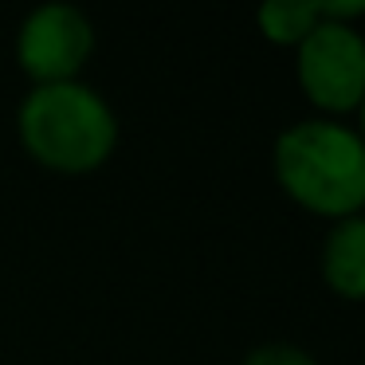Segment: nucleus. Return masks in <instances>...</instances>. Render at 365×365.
<instances>
[{
	"label": "nucleus",
	"mask_w": 365,
	"mask_h": 365,
	"mask_svg": "<svg viewBox=\"0 0 365 365\" xmlns=\"http://www.w3.org/2000/svg\"><path fill=\"white\" fill-rule=\"evenodd\" d=\"M294 83L318 118L346 122L365 98V32L318 16L314 32L294 48Z\"/></svg>",
	"instance_id": "nucleus-3"
},
{
	"label": "nucleus",
	"mask_w": 365,
	"mask_h": 365,
	"mask_svg": "<svg viewBox=\"0 0 365 365\" xmlns=\"http://www.w3.org/2000/svg\"><path fill=\"white\" fill-rule=\"evenodd\" d=\"M318 271L341 302H365V212L326 228Z\"/></svg>",
	"instance_id": "nucleus-5"
},
{
	"label": "nucleus",
	"mask_w": 365,
	"mask_h": 365,
	"mask_svg": "<svg viewBox=\"0 0 365 365\" xmlns=\"http://www.w3.org/2000/svg\"><path fill=\"white\" fill-rule=\"evenodd\" d=\"M318 24V0H267L255 9V28L271 48L294 51Z\"/></svg>",
	"instance_id": "nucleus-6"
},
{
	"label": "nucleus",
	"mask_w": 365,
	"mask_h": 365,
	"mask_svg": "<svg viewBox=\"0 0 365 365\" xmlns=\"http://www.w3.org/2000/svg\"><path fill=\"white\" fill-rule=\"evenodd\" d=\"M271 173L291 205L318 220H349L365 212V138L354 122L299 118L271 145Z\"/></svg>",
	"instance_id": "nucleus-1"
},
{
	"label": "nucleus",
	"mask_w": 365,
	"mask_h": 365,
	"mask_svg": "<svg viewBox=\"0 0 365 365\" xmlns=\"http://www.w3.org/2000/svg\"><path fill=\"white\" fill-rule=\"evenodd\" d=\"M20 150L59 177L98 173L118 150V114L91 83L28 87L16 110Z\"/></svg>",
	"instance_id": "nucleus-2"
},
{
	"label": "nucleus",
	"mask_w": 365,
	"mask_h": 365,
	"mask_svg": "<svg viewBox=\"0 0 365 365\" xmlns=\"http://www.w3.org/2000/svg\"><path fill=\"white\" fill-rule=\"evenodd\" d=\"M95 24L75 4H40L16 28V63L32 87L83 79L95 56Z\"/></svg>",
	"instance_id": "nucleus-4"
},
{
	"label": "nucleus",
	"mask_w": 365,
	"mask_h": 365,
	"mask_svg": "<svg viewBox=\"0 0 365 365\" xmlns=\"http://www.w3.org/2000/svg\"><path fill=\"white\" fill-rule=\"evenodd\" d=\"M318 16L330 20V24L357 28L365 20V0H318Z\"/></svg>",
	"instance_id": "nucleus-8"
},
{
	"label": "nucleus",
	"mask_w": 365,
	"mask_h": 365,
	"mask_svg": "<svg viewBox=\"0 0 365 365\" xmlns=\"http://www.w3.org/2000/svg\"><path fill=\"white\" fill-rule=\"evenodd\" d=\"M354 118H357V126H354V130L365 138V98H361V106H357V114H354Z\"/></svg>",
	"instance_id": "nucleus-9"
},
{
	"label": "nucleus",
	"mask_w": 365,
	"mask_h": 365,
	"mask_svg": "<svg viewBox=\"0 0 365 365\" xmlns=\"http://www.w3.org/2000/svg\"><path fill=\"white\" fill-rule=\"evenodd\" d=\"M240 365H322V361L294 341H263V346L247 349Z\"/></svg>",
	"instance_id": "nucleus-7"
}]
</instances>
